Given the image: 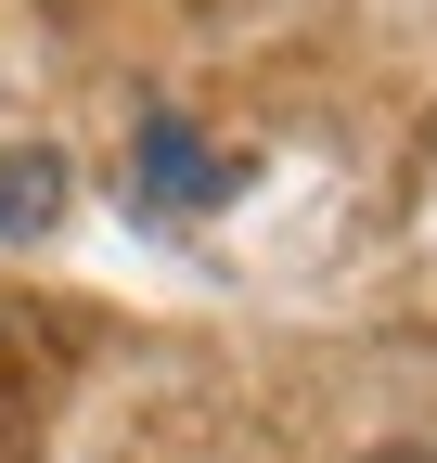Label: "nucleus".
Wrapping results in <instances>:
<instances>
[{
  "label": "nucleus",
  "mask_w": 437,
  "mask_h": 463,
  "mask_svg": "<svg viewBox=\"0 0 437 463\" xmlns=\"http://www.w3.org/2000/svg\"><path fill=\"white\" fill-rule=\"evenodd\" d=\"M218 194H232V155L193 142L181 116H142V206L181 219V206H218Z\"/></svg>",
  "instance_id": "1"
},
{
  "label": "nucleus",
  "mask_w": 437,
  "mask_h": 463,
  "mask_svg": "<svg viewBox=\"0 0 437 463\" xmlns=\"http://www.w3.org/2000/svg\"><path fill=\"white\" fill-rule=\"evenodd\" d=\"M51 219H65V155L14 142L0 155V245H26V232H51Z\"/></svg>",
  "instance_id": "2"
},
{
  "label": "nucleus",
  "mask_w": 437,
  "mask_h": 463,
  "mask_svg": "<svg viewBox=\"0 0 437 463\" xmlns=\"http://www.w3.org/2000/svg\"><path fill=\"white\" fill-rule=\"evenodd\" d=\"M360 463H437V450H360Z\"/></svg>",
  "instance_id": "3"
}]
</instances>
